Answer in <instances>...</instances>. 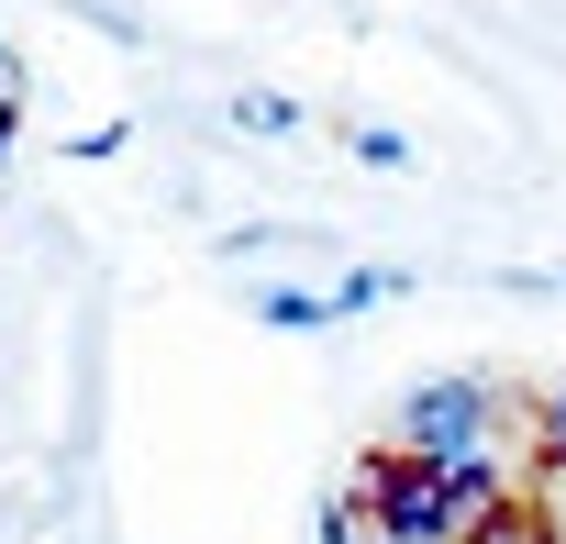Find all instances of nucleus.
<instances>
[{
    "label": "nucleus",
    "instance_id": "f257e3e1",
    "mask_svg": "<svg viewBox=\"0 0 566 544\" xmlns=\"http://www.w3.org/2000/svg\"><path fill=\"white\" fill-rule=\"evenodd\" d=\"M0 123H12V112H0Z\"/></svg>",
    "mask_w": 566,
    "mask_h": 544
}]
</instances>
